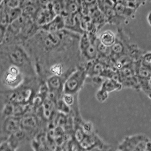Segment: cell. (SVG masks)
Listing matches in <instances>:
<instances>
[{"label": "cell", "mask_w": 151, "mask_h": 151, "mask_svg": "<svg viewBox=\"0 0 151 151\" xmlns=\"http://www.w3.org/2000/svg\"><path fill=\"white\" fill-rule=\"evenodd\" d=\"M56 109L58 112L68 115L70 112V106L63 100L62 96L56 102Z\"/></svg>", "instance_id": "obj_20"}, {"label": "cell", "mask_w": 151, "mask_h": 151, "mask_svg": "<svg viewBox=\"0 0 151 151\" xmlns=\"http://www.w3.org/2000/svg\"><path fill=\"white\" fill-rule=\"evenodd\" d=\"M47 84L49 89L63 93V83L62 79L60 76L53 75L48 78L47 80Z\"/></svg>", "instance_id": "obj_13"}, {"label": "cell", "mask_w": 151, "mask_h": 151, "mask_svg": "<svg viewBox=\"0 0 151 151\" xmlns=\"http://www.w3.org/2000/svg\"><path fill=\"white\" fill-rule=\"evenodd\" d=\"M52 6L57 15H64L65 14V0H53Z\"/></svg>", "instance_id": "obj_19"}, {"label": "cell", "mask_w": 151, "mask_h": 151, "mask_svg": "<svg viewBox=\"0 0 151 151\" xmlns=\"http://www.w3.org/2000/svg\"><path fill=\"white\" fill-rule=\"evenodd\" d=\"M124 43L117 39L115 43L110 48V53L115 55H119L124 52Z\"/></svg>", "instance_id": "obj_21"}, {"label": "cell", "mask_w": 151, "mask_h": 151, "mask_svg": "<svg viewBox=\"0 0 151 151\" xmlns=\"http://www.w3.org/2000/svg\"></svg>", "instance_id": "obj_34"}, {"label": "cell", "mask_w": 151, "mask_h": 151, "mask_svg": "<svg viewBox=\"0 0 151 151\" xmlns=\"http://www.w3.org/2000/svg\"><path fill=\"white\" fill-rule=\"evenodd\" d=\"M26 133L27 132L26 131L20 129L19 130L17 131L9 137L7 140L13 147L15 151L17 150L21 141H22L26 137Z\"/></svg>", "instance_id": "obj_17"}, {"label": "cell", "mask_w": 151, "mask_h": 151, "mask_svg": "<svg viewBox=\"0 0 151 151\" xmlns=\"http://www.w3.org/2000/svg\"><path fill=\"white\" fill-rule=\"evenodd\" d=\"M23 1V0H3L1 2V4H4L9 8H17L21 7Z\"/></svg>", "instance_id": "obj_22"}, {"label": "cell", "mask_w": 151, "mask_h": 151, "mask_svg": "<svg viewBox=\"0 0 151 151\" xmlns=\"http://www.w3.org/2000/svg\"><path fill=\"white\" fill-rule=\"evenodd\" d=\"M150 139L144 134H137L124 137L119 144L118 150L121 151H144L145 145Z\"/></svg>", "instance_id": "obj_2"}, {"label": "cell", "mask_w": 151, "mask_h": 151, "mask_svg": "<svg viewBox=\"0 0 151 151\" xmlns=\"http://www.w3.org/2000/svg\"><path fill=\"white\" fill-rule=\"evenodd\" d=\"M83 131L86 135H91L93 132V124L90 121H87L84 122L81 126Z\"/></svg>", "instance_id": "obj_25"}, {"label": "cell", "mask_w": 151, "mask_h": 151, "mask_svg": "<svg viewBox=\"0 0 151 151\" xmlns=\"http://www.w3.org/2000/svg\"><path fill=\"white\" fill-rule=\"evenodd\" d=\"M140 61L144 66L151 69V52H147L142 55Z\"/></svg>", "instance_id": "obj_24"}, {"label": "cell", "mask_w": 151, "mask_h": 151, "mask_svg": "<svg viewBox=\"0 0 151 151\" xmlns=\"http://www.w3.org/2000/svg\"><path fill=\"white\" fill-rule=\"evenodd\" d=\"M41 114L46 120L50 121L55 116L56 103L53 101L46 98L41 106Z\"/></svg>", "instance_id": "obj_12"}, {"label": "cell", "mask_w": 151, "mask_h": 151, "mask_svg": "<svg viewBox=\"0 0 151 151\" xmlns=\"http://www.w3.org/2000/svg\"><path fill=\"white\" fill-rule=\"evenodd\" d=\"M147 20H148V22L149 24L151 26V12H150L148 15Z\"/></svg>", "instance_id": "obj_31"}, {"label": "cell", "mask_w": 151, "mask_h": 151, "mask_svg": "<svg viewBox=\"0 0 151 151\" xmlns=\"http://www.w3.org/2000/svg\"><path fill=\"white\" fill-rule=\"evenodd\" d=\"M108 96H109V93L103 89H101V88H100V89L97 91L95 95L96 99L99 103L105 102L107 100Z\"/></svg>", "instance_id": "obj_23"}, {"label": "cell", "mask_w": 151, "mask_h": 151, "mask_svg": "<svg viewBox=\"0 0 151 151\" xmlns=\"http://www.w3.org/2000/svg\"><path fill=\"white\" fill-rule=\"evenodd\" d=\"M22 117L9 116L6 117L2 126V132L8 136L11 135L21 128Z\"/></svg>", "instance_id": "obj_8"}, {"label": "cell", "mask_w": 151, "mask_h": 151, "mask_svg": "<svg viewBox=\"0 0 151 151\" xmlns=\"http://www.w3.org/2000/svg\"><path fill=\"white\" fill-rule=\"evenodd\" d=\"M145 151H151V140L150 139L145 145Z\"/></svg>", "instance_id": "obj_30"}, {"label": "cell", "mask_w": 151, "mask_h": 151, "mask_svg": "<svg viewBox=\"0 0 151 151\" xmlns=\"http://www.w3.org/2000/svg\"><path fill=\"white\" fill-rule=\"evenodd\" d=\"M40 29L50 33H55L65 29V22L63 15H57L50 22L40 27Z\"/></svg>", "instance_id": "obj_9"}, {"label": "cell", "mask_w": 151, "mask_h": 151, "mask_svg": "<svg viewBox=\"0 0 151 151\" xmlns=\"http://www.w3.org/2000/svg\"><path fill=\"white\" fill-rule=\"evenodd\" d=\"M39 126V121L35 115L31 114H24L21 121V128L27 132H34Z\"/></svg>", "instance_id": "obj_10"}, {"label": "cell", "mask_w": 151, "mask_h": 151, "mask_svg": "<svg viewBox=\"0 0 151 151\" xmlns=\"http://www.w3.org/2000/svg\"><path fill=\"white\" fill-rule=\"evenodd\" d=\"M86 134L83 131L82 127H78V129H76L75 133H74V137L76 139V142L79 144L86 137Z\"/></svg>", "instance_id": "obj_26"}, {"label": "cell", "mask_w": 151, "mask_h": 151, "mask_svg": "<svg viewBox=\"0 0 151 151\" xmlns=\"http://www.w3.org/2000/svg\"><path fill=\"white\" fill-rule=\"evenodd\" d=\"M21 8L22 14L34 20L35 16L40 7L36 0H23Z\"/></svg>", "instance_id": "obj_11"}, {"label": "cell", "mask_w": 151, "mask_h": 151, "mask_svg": "<svg viewBox=\"0 0 151 151\" xmlns=\"http://www.w3.org/2000/svg\"><path fill=\"white\" fill-rule=\"evenodd\" d=\"M15 151L13 147L8 140L2 142L0 145V151Z\"/></svg>", "instance_id": "obj_28"}, {"label": "cell", "mask_w": 151, "mask_h": 151, "mask_svg": "<svg viewBox=\"0 0 151 151\" xmlns=\"http://www.w3.org/2000/svg\"><path fill=\"white\" fill-rule=\"evenodd\" d=\"M5 45L9 46L8 57L12 65L19 68L24 65L28 62V55L23 48L15 44Z\"/></svg>", "instance_id": "obj_4"}, {"label": "cell", "mask_w": 151, "mask_h": 151, "mask_svg": "<svg viewBox=\"0 0 151 151\" xmlns=\"http://www.w3.org/2000/svg\"><path fill=\"white\" fill-rule=\"evenodd\" d=\"M82 4V0H65V15L76 14L79 12H81Z\"/></svg>", "instance_id": "obj_15"}, {"label": "cell", "mask_w": 151, "mask_h": 151, "mask_svg": "<svg viewBox=\"0 0 151 151\" xmlns=\"http://www.w3.org/2000/svg\"><path fill=\"white\" fill-rule=\"evenodd\" d=\"M3 79L9 87L14 89L18 88L23 82V76L19 67L10 65L5 73Z\"/></svg>", "instance_id": "obj_3"}, {"label": "cell", "mask_w": 151, "mask_h": 151, "mask_svg": "<svg viewBox=\"0 0 151 151\" xmlns=\"http://www.w3.org/2000/svg\"><path fill=\"white\" fill-rule=\"evenodd\" d=\"M5 6L6 7V10L7 12L10 24L12 23L13 22H14L15 20H16L17 19H18L22 14V10L21 9V7L9 8V7L6 6L5 5Z\"/></svg>", "instance_id": "obj_18"}, {"label": "cell", "mask_w": 151, "mask_h": 151, "mask_svg": "<svg viewBox=\"0 0 151 151\" xmlns=\"http://www.w3.org/2000/svg\"><path fill=\"white\" fill-rule=\"evenodd\" d=\"M56 15L52 5L48 7H40L35 16L34 21L41 27L54 19Z\"/></svg>", "instance_id": "obj_7"}, {"label": "cell", "mask_w": 151, "mask_h": 151, "mask_svg": "<svg viewBox=\"0 0 151 151\" xmlns=\"http://www.w3.org/2000/svg\"><path fill=\"white\" fill-rule=\"evenodd\" d=\"M99 40L106 47L111 48L116 41V35L110 30H106L100 35Z\"/></svg>", "instance_id": "obj_16"}, {"label": "cell", "mask_w": 151, "mask_h": 151, "mask_svg": "<svg viewBox=\"0 0 151 151\" xmlns=\"http://www.w3.org/2000/svg\"><path fill=\"white\" fill-rule=\"evenodd\" d=\"M145 93L147 95V96H148V97L151 99V91H147V92H146Z\"/></svg>", "instance_id": "obj_32"}, {"label": "cell", "mask_w": 151, "mask_h": 151, "mask_svg": "<svg viewBox=\"0 0 151 151\" xmlns=\"http://www.w3.org/2000/svg\"><path fill=\"white\" fill-rule=\"evenodd\" d=\"M122 84L118 81L110 78H105L100 88L109 93L115 91H119L122 88Z\"/></svg>", "instance_id": "obj_14"}, {"label": "cell", "mask_w": 151, "mask_h": 151, "mask_svg": "<svg viewBox=\"0 0 151 151\" xmlns=\"http://www.w3.org/2000/svg\"><path fill=\"white\" fill-rule=\"evenodd\" d=\"M63 17L65 22V29L81 35L85 32L82 28L81 12L76 14H66L63 15Z\"/></svg>", "instance_id": "obj_6"}, {"label": "cell", "mask_w": 151, "mask_h": 151, "mask_svg": "<svg viewBox=\"0 0 151 151\" xmlns=\"http://www.w3.org/2000/svg\"><path fill=\"white\" fill-rule=\"evenodd\" d=\"M86 69L80 68L74 71L63 83V93L76 95L82 88L87 79Z\"/></svg>", "instance_id": "obj_1"}, {"label": "cell", "mask_w": 151, "mask_h": 151, "mask_svg": "<svg viewBox=\"0 0 151 151\" xmlns=\"http://www.w3.org/2000/svg\"><path fill=\"white\" fill-rule=\"evenodd\" d=\"M150 84H151V78H150Z\"/></svg>", "instance_id": "obj_33"}, {"label": "cell", "mask_w": 151, "mask_h": 151, "mask_svg": "<svg viewBox=\"0 0 151 151\" xmlns=\"http://www.w3.org/2000/svg\"><path fill=\"white\" fill-rule=\"evenodd\" d=\"M74 96V95L63 93L62 98L63 100L65 102V103L68 104L69 106H73L75 101V99Z\"/></svg>", "instance_id": "obj_27"}, {"label": "cell", "mask_w": 151, "mask_h": 151, "mask_svg": "<svg viewBox=\"0 0 151 151\" xmlns=\"http://www.w3.org/2000/svg\"><path fill=\"white\" fill-rule=\"evenodd\" d=\"M15 89L8 95L9 101L15 104L27 105L34 97V91L30 87H23Z\"/></svg>", "instance_id": "obj_5"}, {"label": "cell", "mask_w": 151, "mask_h": 151, "mask_svg": "<svg viewBox=\"0 0 151 151\" xmlns=\"http://www.w3.org/2000/svg\"><path fill=\"white\" fill-rule=\"evenodd\" d=\"M40 7H48L52 5L53 0H36Z\"/></svg>", "instance_id": "obj_29"}]
</instances>
